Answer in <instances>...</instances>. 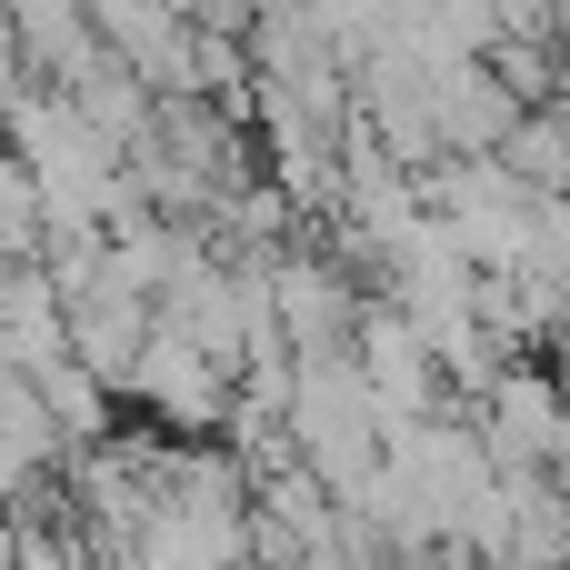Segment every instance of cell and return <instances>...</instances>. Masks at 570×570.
Returning a JSON list of instances; mask_svg holds the SVG:
<instances>
[{
	"label": "cell",
	"instance_id": "1",
	"mask_svg": "<svg viewBox=\"0 0 570 570\" xmlns=\"http://www.w3.org/2000/svg\"><path fill=\"white\" fill-rule=\"evenodd\" d=\"M120 401H140L170 441H190V431H220V411H230V371H220L200 341H180V331L150 321V341H140V361H130Z\"/></svg>",
	"mask_w": 570,
	"mask_h": 570
},
{
	"label": "cell",
	"instance_id": "2",
	"mask_svg": "<svg viewBox=\"0 0 570 570\" xmlns=\"http://www.w3.org/2000/svg\"><path fill=\"white\" fill-rule=\"evenodd\" d=\"M30 391H40V411H50V431H60V461H70L80 441H100V431H110V391H100L80 361H50V371H30Z\"/></svg>",
	"mask_w": 570,
	"mask_h": 570
},
{
	"label": "cell",
	"instance_id": "3",
	"mask_svg": "<svg viewBox=\"0 0 570 570\" xmlns=\"http://www.w3.org/2000/svg\"><path fill=\"white\" fill-rule=\"evenodd\" d=\"M0 261H40V190L10 150H0Z\"/></svg>",
	"mask_w": 570,
	"mask_h": 570
}]
</instances>
